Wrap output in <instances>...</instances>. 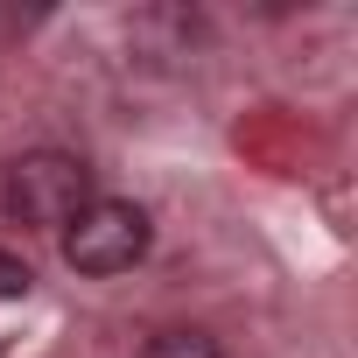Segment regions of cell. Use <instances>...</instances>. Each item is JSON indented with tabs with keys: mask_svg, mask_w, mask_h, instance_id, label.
Wrapping results in <instances>:
<instances>
[{
	"mask_svg": "<svg viewBox=\"0 0 358 358\" xmlns=\"http://www.w3.org/2000/svg\"><path fill=\"white\" fill-rule=\"evenodd\" d=\"M148 239H155V225H148L141 204L92 197V204L64 225V260H71L78 274H92V281H113V274H127V267L148 260Z\"/></svg>",
	"mask_w": 358,
	"mask_h": 358,
	"instance_id": "cell-1",
	"label": "cell"
},
{
	"mask_svg": "<svg viewBox=\"0 0 358 358\" xmlns=\"http://www.w3.org/2000/svg\"><path fill=\"white\" fill-rule=\"evenodd\" d=\"M141 358H225V351H218L204 330H162V337H155Z\"/></svg>",
	"mask_w": 358,
	"mask_h": 358,
	"instance_id": "cell-3",
	"label": "cell"
},
{
	"mask_svg": "<svg viewBox=\"0 0 358 358\" xmlns=\"http://www.w3.org/2000/svg\"><path fill=\"white\" fill-rule=\"evenodd\" d=\"M29 288H36L29 260H15V253H0V302H15V295H29Z\"/></svg>",
	"mask_w": 358,
	"mask_h": 358,
	"instance_id": "cell-4",
	"label": "cell"
},
{
	"mask_svg": "<svg viewBox=\"0 0 358 358\" xmlns=\"http://www.w3.org/2000/svg\"><path fill=\"white\" fill-rule=\"evenodd\" d=\"M85 204H92V169H85L78 155L43 148V155H22V162L8 169V211H15L22 225L64 232Z\"/></svg>",
	"mask_w": 358,
	"mask_h": 358,
	"instance_id": "cell-2",
	"label": "cell"
}]
</instances>
